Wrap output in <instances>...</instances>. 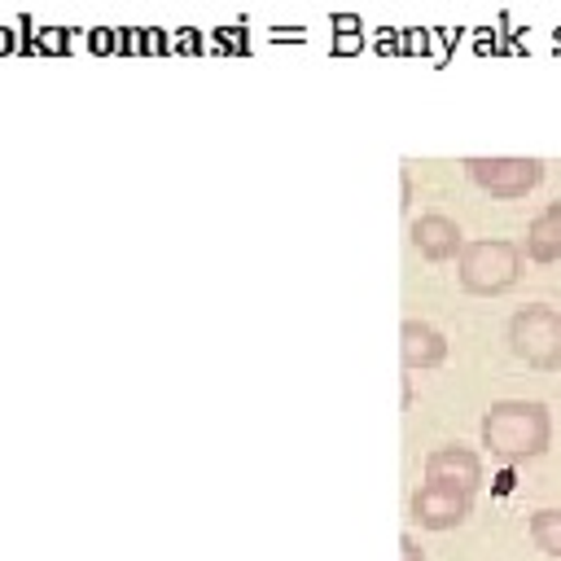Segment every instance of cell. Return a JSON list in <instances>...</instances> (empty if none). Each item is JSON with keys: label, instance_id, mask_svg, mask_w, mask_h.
<instances>
[{"label": "cell", "instance_id": "obj_3", "mask_svg": "<svg viewBox=\"0 0 561 561\" xmlns=\"http://www.w3.org/2000/svg\"><path fill=\"white\" fill-rule=\"evenodd\" d=\"M522 276V250L504 237H486V241H469L460 250V285L469 294H504L508 285H517Z\"/></svg>", "mask_w": 561, "mask_h": 561}, {"label": "cell", "instance_id": "obj_7", "mask_svg": "<svg viewBox=\"0 0 561 561\" xmlns=\"http://www.w3.org/2000/svg\"><path fill=\"white\" fill-rule=\"evenodd\" d=\"M412 245H416L425 259H434V263L456 259V254L465 250L460 228H456V219H447V215H421V219L412 224Z\"/></svg>", "mask_w": 561, "mask_h": 561}, {"label": "cell", "instance_id": "obj_9", "mask_svg": "<svg viewBox=\"0 0 561 561\" xmlns=\"http://www.w3.org/2000/svg\"><path fill=\"white\" fill-rule=\"evenodd\" d=\"M447 355V342L438 329L421 324V320H403V364L408 368H438Z\"/></svg>", "mask_w": 561, "mask_h": 561}, {"label": "cell", "instance_id": "obj_8", "mask_svg": "<svg viewBox=\"0 0 561 561\" xmlns=\"http://www.w3.org/2000/svg\"><path fill=\"white\" fill-rule=\"evenodd\" d=\"M526 259L530 263H557L561 259V202H548L526 224Z\"/></svg>", "mask_w": 561, "mask_h": 561}, {"label": "cell", "instance_id": "obj_11", "mask_svg": "<svg viewBox=\"0 0 561 561\" xmlns=\"http://www.w3.org/2000/svg\"><path fill=\"white\" fill-rule=\"evenodd\" d=\"M403 561H421V552H416V543H412V539H403Z\"/></svg>", "mask_w": 561, "mask_h": 561}, {"label": "cell", "instance_id": "obj_2", "mask_svg": "<svg viewBox=\"0 0 561 561\" xmlns=\"http://www.w3.org/2000/svg\"><path fill=\"white\" fill-rule=\"evenodd\" d=\"M508 346L526 368H561V311L548 302H526L508 320Z\"/></svg>", "mask_w": 561, "mask_h": 561}, {"label": "cell", "instance_id": "obj_6", "mask_svg": "<svg viewBox=\"0 0 561 561\" xmlns=\"http://www.w3.org/2000/svg\"><path fill=\"white\" fill-rule=\"evenodd\" d=\"M425 473L434 478V482H451V486H460V491H478L482 486V460H478V451H469V447H438L430 460H425Z\"/></svg>", "mask_w": 561, "mask_h": 561}, {"label": "cell", "instance_id": "obj_4", "mask_svg": "<svg viewBox=\"0 0 561 561\" xmlns=\"http://www.w3.org/2000/svg\"><path fill=\"white\" fill-rule=\"evenodd\" d=\"M465 175L491 197H526L543 180L539 158H465Z\"/></svg>", "mask_w": 561, "mask_h": 561}, {"label": "cell", "instance_id": "obj_1", "mask_svg": "<svg viewBox=\"0 0 561 561\" xmlns=\"http://www.w3.org/2000/svg\"><path fill=\"white\" fill-rule=\"evenodd\" d=\"M482 443L495 460H535L552 443V416L539 399H500L482 416Z\"/></svg>", "mask_w": 561, "mask_h": 561}, {"label": "cell", "instance_id": "obj_5", "mask_svg": "<svg viewBox=\"0 0 561 561\" xmlns=\"http://www.w3.org/2000/svg\"><path fill=\"white\" fill-rule=\"evenodd\" d=\"M469 508H473V495H469V491H460V486H451V482H434V478L412 495V517H416L421 526H430V530L460 526V522L469 517Z\"/></svg>", "mask_w": 561, "mask_h": 561}, {"label": "cell", "instance_id": "obj_10", "mask_svg": "<svg viewBox=\"0 0 561 561\" xmlns=\"http://www.w3.org/2000/svg\"><path fill=\"white\" fill-rule=\"evenodd\" d=\"M530 539H535L539 552L561 557V508H539L530 517Z\"/></svg>", "mask_w": 561, "mask_h": 561}]
</instances>
